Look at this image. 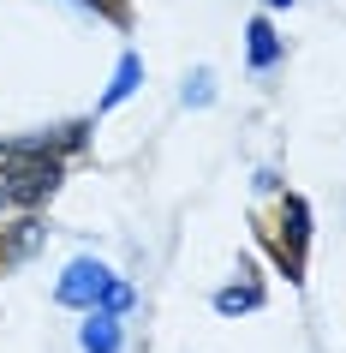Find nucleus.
Masks as SVG:
<instances>
[{
  "instance_id": "nucleus-1",
  "label": "nucleus",
  "mask_w": 346,
  "mask_h": 353,
  "mask_svg": "<svg viewBox=\"0 0 346 353\" xmlns=\"http://www.w3.org/2000/svg\"><path fill=\"white\" fill-rule=\"evenodd\" d=\"M60 186V162L36 144H0V192L12 204H42Z\"/></svg>"
},
{
  "instance_id": "nucleus-2",
  "label": "nucleus",
  "mask_w": 346,
  "mask_h": 353,
  "mask_svg": "<svg viewBox=\"0 0 346 353\" xmlns=\"http://www.w3.org/2000/svg\"><path fill=\"white\" fill-rule=\"evenodd\" d=\"M60 305H84V312H126L131 305V288L126 281H113V270L108 263H96V258H78L66 276H60Z\"/></svg>"
},
{
  "instance_id": "nucleus-3",
  "label": "nucleus",
  "mask_w": 346,
  "mask_h": 353,
  "mask_svg": "<svg viewBox=\"0 0 346 353\" xmlns=\"http://www.w3.org/2000/svg\"><path fill=\"white\" fill-rule=\"evenodd\" d=\"M78 347L84 353H120V317L113 312H90L78 323Z\"/></svg>"
},
{
  "instance_id": "nucleus-4",
  "label": "nucleus",
  "mask_w": 346,
  "mask_h": 353,
  "mask_svg": "<svg viewBox=\"0 0 346 353\" xmlns=\"http://www.w3.org/2000/svg\"><path fill=\"white\" fill-rule=\"evenodd\" d=\"M274 60H281V42H274L269 19H251V66H257V72H269Z\"/></svg>"
},
{
  "instance_id": "nucleus-5",
  "label": "nucleus",
  "mask_w": 346,
  "mask_h": 353,
  "mask_svg": "<svg viewBox=\"0 0 346 353\" xmlns=\"http://www.w3.org/2000/svg\"><path fill=\"white\" fill-rule=\"evenodd\" d=\"M138 78H144V66H138V54H126V60H120V72H113V84H108V96H102V108L126 102V96L138 90Z\"/></svg>"
},
{
  "instance_id": "nucleus-6",
  "label": "nucleus",
  "mask_w": 346,
  "mask_h": 353,
  "mask_svg": "<svg viewBox=\"0 0 346 353\" xmlns=\"http://www.w3.org/2000/svg\"><path fill=\"white\" fill-rule=\"evenodd\" d=\"M257 299H263V294H257V281H245V288H221L215 305H221V312H251Z\"/></svg>"
},
{
  "instance_id": "nucleus-7",
  "label": "nucleus",
  "mask_w": 346,
  "mask_h": 353,
  "mask_svg": "<svg viewBox=\"0 0 346 353\" xmlns=\"http://www.w3.org/2000/svg\"><path fill=\"white\" fill-rule=\"evenodd\" d=\"M209 96H215V90H209V72H197L191 84H185V102H197V108L209 102Z\"/></svg>"
},
{
  "instance_id": "nucleus-8",
  "label": "nucleus",
  "mask_w": 346,
  "mask_h": 353,
  "mask_svg": "<svg viewBox=\"0 0 346 353\" xmlns=\"http://www.w3.org/2000/svg\"><path fill=\"white\" fill-rule=\"evenodd\" d=\"M269 6H292V0H269Z\"/></svg>"
}]
</instances>
